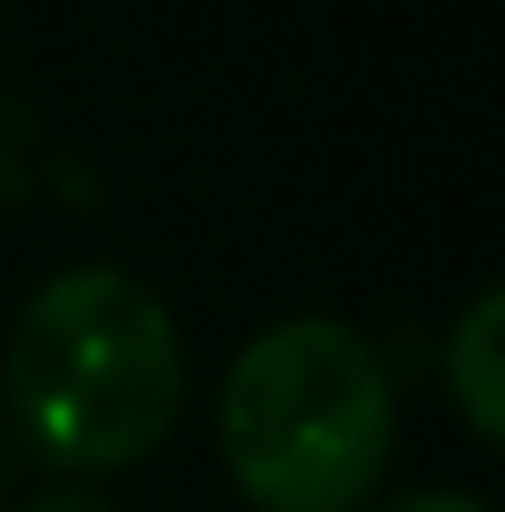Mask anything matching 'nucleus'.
<instances>
[{
  "instance_id": "nucleus-5",
  "label": "nucleus",
  "mask_w": 505,
  "mask_h": 512,
  "mask_svg": "<svg viewBox=\"0 0 505 512\" xmlns=\"http://www.w3.org/2000/svg\"><path fill=\"white\" fill-rule=\"evenodd\" d=\"M23 512H119V505H104V498H82V490H52V498H30Z\"/></svg>"
},
{
  "instance_id": "nucleus-1",
  "label": "nucleus",
  "mask_w": 505,
  "mask_h": 512,
  "mask_svg": "<svg viewBox=\"0 0 505 512\" xmlns=\"http://www.w3.org/2000/svg\"><path fill=\"white\" fill-rule=\"evenodd\" d=\"M186 357L171 305L142 275L90 260L38 282L8 342V416L45 468L104 475L171 431Z\"/></svg>"
},
{
  "instance_id": "nucleus-4",
  "label": "nucleus",
  "mask_w": 505,
  "mask_h": 512,
  "mask_svg": "<svg viewBox=\"0 0 505 512\" xmlns=\"http://www.w3.org/2000/svg\"><path fill=\"white\" fill-rule=\"evenodd\" d=\"M379 512H491L483 498H468V490H409V498L379 505Z\"/></svg>"
},
{
  "instance_id": "nucleus-3",
  "label": "nucleus",
  "mask_w": 505,
  "mask_h": 512,
  "mask_svg": "<svg viewBox=\"0 0 505 512\" xmlns=\"http://www.w3.org/2000/svg\"><path fill=\"white\" fill-rule=\"evenodd\" d=\"M498 327H505V297L476 290L468 312L446 334V386H454L461 416L476 423V438H505V357H498Z\"/></svg>"
},
{
  "instance_id": "nucleus-2",
  "label": "nucleus",
  "mask_w": 505,
  "mask_h": 512,
  "mask_svg": "<svg viewBox=\"0 0 505 512\" xmlns=\"http://www.w3.org/2000/svg\"><path fill=\"white\" fill-rule=\"evenodd\" d=\"M223 461L260 512H350L394 446V386L357 327L298 312L260 327L223 372Z\"/></svg>"
},
{
  "instance_id": "nucleus-6",
  "label": "nucleus",
  "mask_w": 505,
  "mask_h": 512,
  "mask_svg": "<svg viewBox=\"0 0 505 512\" xmlns=\"http://www.w3.org/2000/svg\"><path fill=\"white\" fill-rule=\"evenodd\" d=\"M0 483H8V461H0Z\"/></svg>"
}]
</instances>
